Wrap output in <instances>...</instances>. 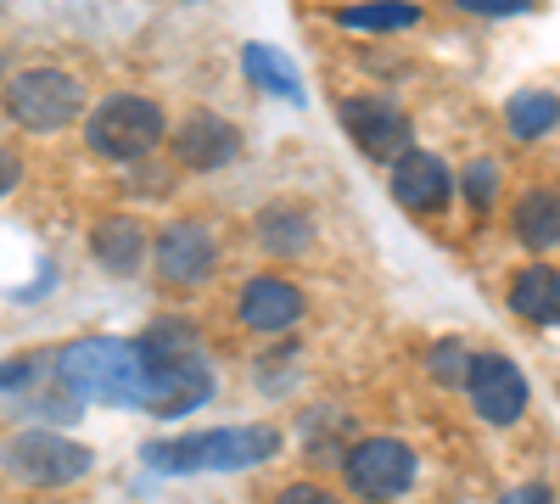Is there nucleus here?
I'll list each match as a JSON object with an SVG mask.
<instances>
[{
  "instance_id": "f257e3e1",
  "label": "nucleus",
  "mask_w": 560,
  "mask_h": 504,
  "mask_svg": "<svg viewBox=\"0 0 560 504\" xmlns=\"http://www.w3.org/2000/svg\"><path fill=\"white\" fill-rule=\"evenodd\" d=\"M51 364H57V387L68 398L113 403V409H152V371L140 364L135 342L84 337V342H68Z\"/></svg>"
},
{
  "instance_id": "f03ea898",
  "label": "nucleus",
  "mask_w": 560,
  "mask_h": 504,
  "mask_svg": "<svg viewBox=\"0 0 560 504\" xmlns=\"http://www.w3.org/2000/svg\"><path fill=\"white\" fill-rule=\"evenodd\" d=\"M280 454V432L275 426H213V432H185L168 443H147L140 460L168 477H197V471H247V466H269Z\"/></svg>"
},
{
  "instance_id": "7ed1b4c3",
  "label": "nucleus",
  "mask_w": 560,
  "mask_h": 504,
  "mask_svg": "<svg viewBox=\"0 0 560 504\" xmlns=\"http://www.w3.org/2000/svg\"><path fill=\"white\" fill-rule=\"evenodd\" d=\"M168 134V113L152 102V96H135V90H118V96L96 102L84 118V141L96 157L107 163H135L163 146Z\"/></svg>"
},
{
  "instance_id": "20e7f679",
  "label": "nucleus",
  "mask_w": 560,
  "mask_h": 504,
  "mask_svg": "<svg viewBox=\"0 0 560 504\" xmlns=\"http://www.w3.org/2000/svg\"><path fill=\"white\" fill-rule=\"evenodd\" d=\"M0 107H7V118L18 129L51 134V129H68L84 113V84L68 68H23V73L7 79V90H0Z\"/></svg>"
},
{
  "instance_id": "39448f33",
  "label": "nucleus",
  "mask_w": 560,
  "mask_h": 504,
  "mask_svg": "<svg viewBox=\"0 0 560 504\" xmlns=\"http://www.w3.org/2000/svg\"><path fill=\"white\" fill-rule=\"evenodd\" d=\"M420 466H415V448L404 437H364L342 454V482L353 499L364 504H393L415 488Z\"/></svg>"
},
{
  "instance_id": "423d86ee",
  "label": "nucleus",
  "mask_w": 560,
  "mask_h": 504,
  "mask_svg": "<svg viewBox=\"0 0 560 504\" xmlns=\"http://www.w3.org/2000/svg\"><path fill=\"white\" fill-rule=\"evenodd\" d=\"M90 466H96V454L62 432H18L7 443V471L28 488H73L90 477Z\"/></svg>"
},
{
  "instance_id": "0eeeda50",
  "label": "nucleus",
  "mask_w": 560,
  "mask_h": 504,
  "mask_svg": "<svg viewBox=\"0 0 560 504\" xmlns=\"http://www.w3.org/2000/svg\"><path fill=\"white\" fill-rule=\"evenodd\" d=\"M337 118L348 129V141L370 157V163H398L404 152H415V129L409 118L387 102V96H342L337 102Z\"/></svg>"
},
{
  "instance_id": "6e6552de",
  "label": "nucleus",
  "mask_w": 560,
  "mask_h": 504,
  "mask_svg": "<svg viewBox=\"0 0 560 504\" xmlns=\"http://www.w3.org/2000/svg\"><path fill=\"white\" fill-rule=\"evenodd\" d=\"M465 392H471V409L488 426H516L527 415V371L504 353H471Z\"/></svg>"
},
{
  "instance_id": "1a4fd4ad",
  "label": "nucleus",
  "mask_w": 560,
  "mask_h": 504,
  "mask_svg": "<svg viewBox=\"0 0 560 504\" xmlns=\"http://www.w3.org/2000/svg\"><path fill=\"white\" fill-rule=\"evenodd\" d=\"M219 263V236L202 219H174L152 242V269L163 286H202Z\"/></svg>"
},
{
  "instance_id": "9d476101",
  "label": "nucleus",
  "mask_w": 560,
  "mask_h": 504,
  "mask_svg": "<svg viewBox=\"0 0 560 504\" xmlns=\"http://www.w3.org/2000/svg\"><path fill=\"white\" fill-rule=\"evenodd\" d=\"M303 314H308V297H303L298 281H287V274H253V281L236 292V319L258 337L292 331Z\"/></svg>"
},
{
  "instance_id": "9b49d317",
  "label": "nucleus",
  "mask_w": 560,
  "mask_h": 504,
  "mask_svg": "<svg viewBox=\"0 0 560 504\" xmlns=\"http://www.w3.org/2000/svg\"><path fill=\"white\" fill-rule=\"evenodd\" d=\"M174 157H179L185 168H202V174L230 168V163L242 157V129L230 124L224 113L197 107L191 118H185V124L174 129Z\"/></svg>"
},
{
  "instance_id": "f8f14e48",
  "label": "nucleus",
  "mask_w": 560,
  "mask_h": 504,
  "mask_svg": "<svg viewBox=\"0 0 560 504\" xmlns=\"http://www.w3.org/2000/svg\"><path fill=\"white\" fill-rule=\"evenodd\" d=\"M387 186H393V202L409 208V213H443L448 197H454V174L438 152H404L393 168H387Z\"/></svg>"
},
{
  "instance_id": "ddd939ff",
  "label": "nucleus",
  "mask_w": 560,
  "mask_h": 504,
  "mask_svg": "<svg viewBox=\"0 0 560 504\" xmlns=\"http://www.w3.org/2000/svg\"><path fill=\"white\" fill-rule=\"evenodd\" d=\"M90 253H96V263L113 274V281H129V274H140L152 263V236H147L140 219L107 213V219L90 224Z\"/></svg>"
},
{
  "instance_id": "4468645a",
  "label": "nucleus",
  "mask_w": 560,
  "mask_h": 504,
  "mask_svg": "<svg viewBox=\"0 0 560 504\" xmlns=\"http://www.w3.org/2000/svg\"><path fill=\"white\" fill-rule=\"evenodd\" d=\"M258 247L269 253V258H303V253H314V213L303 208V202H269L264 213H258Z\"/></svg>"
},
{
  "instance_id": "2eb2a0df",
  "label": "nucleus",
  "mask_w": 560,
  "mask_h": 504,
  "mask_svg": "<svg viewBox=\"0 0 560 504\" xmlns=\"http://www.w3.org/2000/svg\"><path fill=\"white\" fill-rule=\"evenodd\" d=\"M510 308L527 326H555L560 319V269L555 263H527L510 274Z\"/></svg>"
},
{
  "instance_id": "dca6fc26",
  "label": "nucleus",
  "mask_w": 560,
  "mask_h": 504,
  "mask_svg": "<svg viewBox=\"0 0 560 504\" xmlns=\"http://www.w3.org/2000/svg\"><path fill=\"white\" fill-rule=\"evenodd\" d=\"M510 224H516V242H522L527 253H555V247H560V191H555V186L522 191Z\"/></svg>"
},
{
  "instance_id": "f3484780",
  "label": "nucleus",
  "mask_w": 560,
  "mask_h": 504,
  "mask_svg": "<svg viewBox=\"0 0 560 504\" xmlns=\"http://www.w3.org/2000/svg\"><path fill=\"white\" fill-rule=\"evenodd\" d=\"M135 353H140V364L158 376V371H168V364L197 359V326H191V319H158V326L140 331Z\"/></svg>"
},
{
  "instance_id": "a211bd4d",
  "label": "nucleus",
  "mask_w": 560,
  "mask_h": 504,
  "mask_svg": "<svg viewBox=\"0 0 560 504\" xmlns=\"http://www.w3.org/2000/svg\"><path fill=\"white\" fill-rule=\"evenodd\" d=\"M555 124H560V96L555 90H516V96L504 102V129L516 134V141H544Z\"/></svg>"
},
{
  "instance_id": "6ab92c4d",
  "label": "nucleus",
  "mask_w": 560,
  "mask_h": 504,
  "mask_svg": "<svg viewBox=\"0 0 560 504\" xmlns=\"http://www.w3.org/2000/svg\"><path fill=\"white\" fill-rule=\"evenodd\" d=\"M420 12L415 0H364V7H342L337 12V28H353V34H404V28H415Z\"/></svg>"
},
{
  "instance_id": "aec40b11",
  "label": "nucleus",
  "mask_w": 560,
  "mask_h": 504,
  "mask_svg": "<svg viewBox=\"0 0 560 504\" xmlns=\"http://www.w3.org/2000/svg\"><path fill=\"white\" fill-rule=\"evenodd\" d=\"M242 73L258 84V90H269V96H280V102H303V84H298V68L280 57V51H269V45H247L242 51Z\"/></svg>"
},
{
  "instance_id": "412c9836",
  "label": "nucleus",
  "mask_w": 560,
  "mask_h": 504,
  "mask_svg": "<svg viewBox=\"0 0 560 504\" xmlns=\"http://www.w3.org/2000/svg\"><path fill=\"white\" fill-rule=\"evenodd\" d=\"M493 191H499V168H493V157H477L471 168H465V202H471L477 213H488Z\"/></svg>"
},
{
  "instance_id": "4be33fe9",
  "label": "nucleus",
  "mask_w": 560,
  "mask_h": 504,
  "mask_svg": "<svg viewBox=\"0 0 560 504\" xmlns=\"http://www.w3.org/2000/svg\"><path fill=\"white\" fill-rule=\"evenodd\" d=\"M465 364H471V353H465L459 342H443V348L432 353V376H438L443 387H465Z\"/></svg>"
},
{
  "instance_id": "5701e85b",
  "label": "nucleus",
  "mask_w": 560,
  "mask_h": 504,
  "mask_svg": "<svg viewBox=\"0 0 560 504\" xmlns=\"http://www.w3.org/2000/svg\"><path fill=\"white\" fill-rule=\"evenodd\" d=\"M269 504H342V499H337L331 488H319V482H287Z\"/></svg>"
},
{
  "instance_id": "b1692460",
  "label": "nucleus",
  "mask_w": 560,
  "mask_h": 504,
  "mask_svg": "<svg viewBox=\"0 0 560 504\" xmlns=\"http://www.w3.org/2000/svg\"><path fill=\"white\" fill-rule=\"evenodd\" d=\"M454 7L471 17H516V12H533L538 0H454Z\"/></svg>"
},
{
  "instance_id": "393cba45",
  "label": "nucleus",
  "mask_w": 560,
  "mask_h": 504,
  "mask_svg": "<svg viewBox=\"0 0 560 504\" xmlns=\"http://www.w3.org/2000/svg\"><path fill=\"white\" fill-rule=\"evenodd\" d=\"M39 364L45 359H7V364H0V392H23L39 376Z\"/></svg>"
},
{
  "instance_id": "a878e982",
  "label": "nucleus",
  "mask_w": 560,
  "mask_h": 504,
  "mask_svg": "<svg viewBox=\"0 0 560 504\" xmlns=\"http://www.w3.org/2000/svg\"><path fill=\"white\" fill-rule=\"evenodd\" d=\"M499 504H555V493H549L544 482H522V488H510Z\"/></svg>"
},
{
  "instance_id": "bb28decb",
  "label": "nucleus",
  "mask_w": 560,
  "mask_h": 504,
  "mask_svg": "<svg viewBox=\"0 0 560 504\" xmlns=\"http://www.w3.org/2000/svg\"><path fill=\"white\" fill-rule=\"evenodd\" d=\"M18 174H23V163H18L12 152H0V197H7V191L18 186Z\"/></svg>"
}]
</instances>
